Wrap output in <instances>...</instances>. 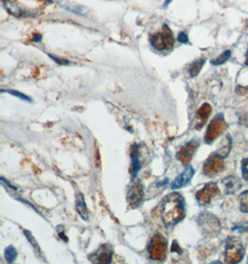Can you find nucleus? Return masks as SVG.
<instances>
[{"mask_svg": "<svg viewBox=\"0 0 248 264\" xmlns=\"http://www.w3.org/2000/svg\"><path fill=\"white\" fill-rule=\"evenodd\" d=\"M185 217V203L177 193L169 195L163 204V220L167 226L175 225Z\"/></svg>", "mask_w": 248, "mask_h": 264, "instance_id": "obj_1", "label": "nucleus"}, {"mask_svg": "<svg viewBox=\"0 0 248 264\" xmlns=\"http://www.w3.org/2000/svg\"><path fill=\"white\" fill-rule=\"evenodd\" d=\"M150 42L151 45L159 51L171 48L174 44V37L168 24H164L161 33L151 35Z\"/></svg>", "mask_w": 248, "mask_h": 264, "instance_id": "obj_2", "label": "nucleus"}, {"mask_svg": "<svg viewBox=\"0 0 248 264\" xmlns=\"http://www.w3.org/2000/svg\"><path fill=\"white\" fill-rule=\"evenodd\" d=\"M245 255V248L239 239L228 238L226 242L225 259L228 264H237L241 262Z\"/></svg>", "mask_w": 248, "mask_h": 264, "instance_id": "obj_3", "label": "nucleus"}, {"mask_svg": "<svg viewBox=\"0 0 248 264\" xmlns=\"http://www.w3.org/2000/svg\"><path fill=\"white\" fill-rule=\"evenodd\" d=\"M167 248L168 243L166 238L159 234L155 235L151 238L148 247L150 258L153 261H164L167 257Z\"/></svg>", "mask_w": 248, "mask_h": 264, "instance_id": "obj_4", "label": "nucleus"}, {"mask_svg": "<svg viewBox=\"0 0 248 264\" xmlns=\"http://www.w3.org/2000/svg\"><path fill=\"white\" fill-rule=\"evenodd\" d=\"M226 128H227V123L223 118V115H217L207 127V130L204 135L205 143L211 144L213 141L216 140L222 132L226 130Z\"/></svg>", "mask_w": 248, "mask_h": 264, "instance_id": "obj_5", "label": "nucleus"}, {"mask_svg": "<svg viewBox=\"0 0 248 264\" xmlns=\"http://www.w3.org/2000/svg\"><path fill=\"white\" fill-rule=\"evenodd\" d=\"M198 223L202 227L204 233L213 236L219 233L221 229V223L219 220L210 213H202L198 218Z\"/></svg>", "mask_w": 248, "mask_h": 264, "instance_id": "obj_6", "label": "nucleus"}, {"mask_svg": "<svg viewBox=\"0 0 248 264\" xmlns=\"http://www.w3.org/2000/svg\"><path fill=\"white\" fill-rule=\"evenodd\" d=\"M219 153H213L204 162V173L205 176H213L220 174L225 167L224 159Z\"/></svg>", "mask_w": 248, "mask_h": 264, "instance_id": "obj_7", "label": "nucleus"}, {"mask_svg": "<svg viewBox=\"0 0 248 264\" xmlns=\"http://www.w3.org/2000/svg\"><path fill=\"white\" fill-rule=\"evenodd\" d=\"M113 254V247L108 244H105L99 246L97 251L92 253L89 258L92 263L95 264H110L112 262Z\"/></svg>", "mask_w": 248, "mask_h": 264, "instance_id": "obj_8", "label": "nucleus"}, {"mask_svg": "<svg viewBox=\"0 0 248 264\" xmlns=\"http://www.w3.org/2000/svg\"><path fill=\"white\" fill-rule=\"evenodd\" d=\"M143 196V186L140 181H136L129 186L126 195V199L132 208H136L142 202Z\"/></svg>", "mask_w": 248, "mask_h": 264, "instance_id": "obj_9", "label": "nucleus"}, {"mask_svg": "<svg viewBox=\"0 0 248 264\" xmlns=\"http://www.w3.org/2000/svg\"><path fill=\"white\" fill-rule=\"evenodd\" d=\"M219 191H220L219 187L215 183H208L204 185L202 190H200L198 193L196 194L197 201L200 205L205 206L210 203L212 198H214L216 195H218Z\"/></svg>", "mask_w": 248, "mask_h": 264, "instance_id": "obj_10", "label": "nucleus"}, {"mask_svg": "<svg viewBox=\"0 0 248 264\" xmlns=\"http://www.w3.org/2000/svg\"><path fill=\"white\" fill-rule=\"evenodd\" d=\"M199 147V142L196 140L190 141L189 143L185 144L183 147L180 148V150L177 151V158L179 161H181L183 164H189L192 158L194 157V154Z\"/></svg>", "mask_w": 248, "mask_h": 264, "instance_id": "obj_11", "label": "nucleus"}, {"mask_svg": "<svg viewBox=\"0 0 248 264\" xmlns=\"http://www.w3.org/2000/svg\"><path fill=\"white\" fill-rule=\"evenodd\" d=\"M195 176V169L193 168V166L189 165L188 167L184 170V172L180 175L179 176H177L176 178V180L172 183L171 185V189L175 190V189H178V188H181L183 186L188 185L190 183V181L192 180L193 176Z\"/></svg>", "mask_w": 248, "mask_h": 264, "instance_id": "obj_12", "label": "nucleus"}, {"mask_svg": "<svg viewBox=\"0 0 248 264\" xmlns=\"http://www.w3.org/2000/svg\"><path fill=\"white\" fill-rule=\"evenodd\" d=\"M140 147L137 144H134L131 147L130 150V156H131V176L132 178H135L138 175L139 171L142 168L141 160H140Z\"/></svg>", "mask_w": 248, "mask_h": 264, "instance_id": "obj_13", "label": "nucleus"}, {"mask_svg": "<svg viewBox=\"0 0 248 264\" xmlns=\"http://www.w3.org/2000/svg\"><path fill=\"white\" fill-rule=\"evenodd\" d=\"M222 184L224 185L225 193L227 195L236 193L237 191H239L242 187V184H241L239 179L235 176H231L226 177L224 180H222Z\"/></svg>", "mask_w": 248, "mask_h": 264, "instance_id": "obj_14", "label": "nucleus"}, {"mask_svg": "<svg viewBox=\"0 0 248 264\" xmlns=\"http://www.w3.org/2000/svg\"><path fill=\"white\" fill-rule=\"evenodd\" d=\"M59 4L62 6L63 9H67L69 11H71L73 13L78 15V16H87L89 10L86 9L85 7L75 4V3H72L66 0H61L59 1Z\"/></svg>", "mask_w": 248, "mask_h": 264, "instance_id": "obj_15", "label": "nucleus"}, {"mask_svg": "<svg viewBox=\"0 0 248 264\" xmlns=\"http://www.w3.org/2000/svg\"><path fill=\"white\" fill-rule=\"evenodd\" d=\"M75 209L83 220H89V210H88L83 194H77L75 197Z\"/></svg>", "mask_w": 248, "mask_h": 264, "instance_id": "obj_16", "label": "nucleus"}, {"mask_svg": "<svg viewBox=\"0 0 248 264\" xmlns=\"http://www.w3.org/2000/svg\"><path fill=\"white\" fill-rule=\"evenodd\" d=\"M211 110H212L211 106L207 104V103H204V105L202 106L198 110V111H197V120L200 122L198 124L199 127L200 126L202 127V125L207 121L208 117L211 114Z\"/></svg>", "mask_w": 248, "mask_h": 264, "instance_id": "obj_17", "label": "nucleus"}, {"mask_svg": "<svg viewBox=\"0 0 248 264\" xmlns=\"http://www.w3.org/2000/svg\"><path fill=\"white\" fill-rule=\"evenodd\" d=\"M3 4H4L6 9L13 16H19V15H22V14L25 13L24 8L20 7L17 4H15L13 2H9V1L5 2V1H3Z\"/></svg>", "mask_w": 248, "mask_h": 264, "instance_id": "obj_18", "label": "nucleus"}, {"mask_svg": "<svg viewBox=\"0 0 248 264\" xmlns=\"http://www.w3.org/2000/svg\"><path fill=\"white\" fill-rule=\"evenodd\" d=\"M204 62H205V59H199L191 64L189 72H190L192 77H195L199 74L200 70H202V68L204 66Z\"/></svg>", "mask_w": 248, "mask_h": 264, "instance_id": "obj_19", "label": "nucleus"}, {"mask_svg": "<svg viewBox=\"0 0 248 264\" xmlns=\"http://www.w3.org/2000/svg\"><path fill=\"white\" fill-rule=\"evenodd\" d=\"M222 144H223V146L217 153H219L223 158H225L230 153V149H231V139H230V135H228L225 138V140H223Z\"/></svg>", "mask_w": 248, "mask_h": 264, "instance_id": "obj_20", "label": "nucleus"}, {"mask_svg": "<svg viewBox=\"0 0 248 264\" xmlns=\"http://www.w3.org/2000/svg\"><path fill=\"white\" fill-rule=\"evenodd\" d=\"M17 258V250L13 246H8L5 249V259L9 264H12Z\"/></svg>", "mask_w": 248, "mask_h": 264, "instance_id": "obj_21", "label": "nucleus"}, {"mask_svg": "<svg viewBox=\"0 0 248 264\" xmlns=\"http://www.w3.org/2000/svg\"><path fill=\"white\" fill-rule=\"evenodd\" d=\"M240 210L244 213H248V191H245L240 195Z\"/></svg>", "mask_w": 248, "mask_h": 264, "instance_id": "obj_22", "label": "nucleus"}, {"mask_svg": "<svg viewBox=\"0 0 248 264\" xmlns=\"http://www.w3.org/2000/svg\"><path fill=\"white\" fill-rule=\"evenodd\" d=\"M24 234L25 235L27 240L30 242V244H31V245L33 246V247L35 248V250H36V252H37V253H39V254H41V249H40V247H39V246H38V243L36 242V238L33 237L32 233H31L30 231L25 230V231H24Z\"/></svg>", "mask_w": 248, "mask_h": 264, "instance_id": "obj_23", "label": "nucleus"}, {"mask_svg": "<svg viewBox=\"0 0 248 264\" xmlns=\"http://www.w3.org/2000/svg\"><path fill=\"white\" fill-rule=\"evenodd\" d=\"M5 92L8 93V94H10L13 97H19V98H21L23 100H25V101H28V102H31L32 101V99L28 97V96H26L25 94L21 93V92L16 91V90H4V89L1 90V93H5Z\"/></svg>", "mask_w": 248, "mask_h": 264, "instance_id": "obj_24", "label": "nucleus"}, {"mask_svg": "<svg viewBox=\"0 0 248 264\" xmlns=\"http://www.w3.org/2000/svg\"><path fill=\"white\" fill-rule=\"evenodd\" d=\"M230 50H226V51L222 53V55L219 58H217L216 60H213L211 63H212L213 65H222L223 63L227 62L230 59Z\"/></svg>", "mask_w": 248, "mask_h": 264, "instance_id": "obj_25", "label": "nucleus"}, {"mask_svg": "<svg viewBox=\"0 0 248 264\" xmlns=\"http://www.w3.org/2000/svg\"><path fill=\"white\" fill-rule=\"evenodd\" d=\"M242 174L244 179L248 181V158H245L242 161Z\"/></svg>", "mask_w": 248, "mask_h": 264, "instance_id": "obj_26", "label": "nucleus"}, {"mask_svg": "<svg viewBox=\"0 0 248 264\" xmlns=\"http://www.w3.org/2000/svg\"><path fill=\"white\" fill-rule=\"evenodd\" d=\"M49 57H50L51 60H53L54 62H57L58 64H60V65H67V64H69V63H70V62H68L67 60H63V59L57 58V57L52 56V55H50V54H49Z\"/></svg>", "mask_w": 248, "mask_h": 264, "instance_id": "obj_27", "label": "nucleus"}, {"mask_svg": "<svg viewBox=\"0 0 248 264\" xmlns=\"http://www.w3.org/2000/svg\"><path fill=\"white\" fill-rule=\"evenodd\" d=\"M177 41L181 44H186L189 41L188 39V35L185 33H179L177 35Z\"/></svg>", "mask_w": 248, "mask_h": 264, "instance_id": "obj_28", "label": "nucleus"}, {"mask_svg": "<svg viewBox=\"0 0 248 264\" xmlns=\"http://www.w3.org/2000/svg\"><path fill=\"white\" fill-rule=\"evenodd\" d=\"M171 252H177V253H180L181 252V249L179 248V246L177 244V241L175 240L172 244V247H171Z\"/></svg>", "mask_w": 248, "mask_h": 264, "instance_id": "obj_29", "label": "nucleus"}, {"mask_svg": "<svg viewBox=\"0 0 248 264\" xmlns=\"http://www.w3.org/2000/svg\"><path fill=\"white\" fill-rule=\"evenodd\" d=\"M33 40L35 42H41L42 41V35H39V34H35L33 35Z\"/></svg>", "mask_w": 248, "mask_h": 264, "instance_id": "obj_30", "label": "nucleus"}, {"mask_svg": "<svg viewBox=\"0 0 248 264\" xmlns=\"http://www.w3.org/2000/svg\"><path fill=\"white\" fill-rule=\"evenodd\" d=\"M248 92V89L245 88H237V93L240 95H245L246 93Z\"/></svg>", "mask_w": 248, "mask_h": 264, "instance_id": "obj_31", "label": "nucleus"}, {"mask_svg": "<svg viewBox=\"0 0 248 264\" xmlns=\"http://www.w3.org/2000/svg\"><path fill=\"white\" fill-rule=\"evenodd\" d=\"M58 232H59V236H60V238H62V239H64V241H68V238H67V237L64 235V231H63V230H62L61 232L58 230Z\"/></svg>", "mask_w": 248, "mask_h": 264, "instance_id": "obj_32", "label": "nucleus"}, {"mask_svg": "<svg viewBox=\"0 0 248 264\" xmlns=\"http://www.w3.org/2000/svg\"><path fill=\"white\" fill-rule=\"evenodd\" d=\"M171 1H172V0H167V1L165 2V4H164V7H167V6L169 5V3H170Z\"/></svg>", "mask_w": 248, "mask_h": 264, "instance_id": "obj_33", "label": "nucleus"}, {"mask_svg": "<svg viewBox=\"0 0 248 264\" xmlns=\"http://www.w3.org/2000/svg\"><path fill=\"white\" fill-rule=\"evenodd\" d=\"M246 63H247V65H248V55H247V62H246Z\"/></svg>", "mask_w": 248, "mask_h": 264, "instance_id": "obj_34", "label": "nucleus"}, {"mask_svg": "<svg viewBox=\"0 0 248 264\" xmlns=\"http://www.w3.org/2000/svg\"><path fill=\"white\" fill-rule=\"evenodd\" d=\"M51 1H52V0H48V2H49V3H50V2H51Z\"/></svg>", "mask_w": 248, "mask_h": 264, "instance_id": "obj_35", "label": "nucleus"}]
</instances>
